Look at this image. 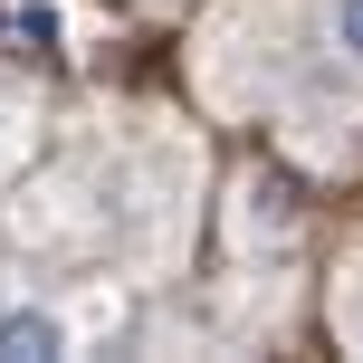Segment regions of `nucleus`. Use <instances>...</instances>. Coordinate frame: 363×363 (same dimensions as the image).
<instances>
[{"label": "nucleus", "instance_id": "nucleus-3", "mask_svg": "<svg viewBox=\"0 0 363 363\" xmlns=\"http://www.w3.org/2000/svg\"><path fill=\"white\" fill-rule=\"evenodd\" d=\"M57 29H67L57 0H19V10H10V38H19V48H57Z\"/></svg>", "mask_w": 363, "mask_h": 363}, {"label": "nucleus", "instance_id": "nucleus-1", "mask_svg": "<svg viewBox=\"0 0 363 363\" xmlns=\"http://www.w3.org/2000/svg\"><path fill=\"white\" fill-rule=\"evenodd\" d=\"M86 345V315L77 306H57V296H0V363H57V354H77Z\"/></svg>", "mask_w": 363, "mask_h": 363}, {"label": "nucleus", "instance_id": "nucleus-5", "mask_svg": "<svg viewBox=\"0 0 363 363\" xmlns=\"http://www.w3.org/2000/svg\"><path fill=\"white\" fill-rule=\"evenodd\" d=\"M354 354H363V306H354Z\"/></svg>", "mask_w": 363, "mask_h": 363}, {"label": "nucleus", "instance_id": "nucleus-4", "mask_svg": "<svg viewBox=\"0 0 363 363\" xmlns=\"http://www.w3.org/2000/svg\"><path fill=\"white\" fill-rule=\"evenodd\" d=\"M325 38H335V57L363 77V0H335V10H325Z\"/></svg>", "mask_w": 363, "mask_h": 363}, {"label": "nucleus", "instance_id": "nucleus-2", "mask_svg": "<svg viewBox=\"0 0 363 363\" xmlns=\"http://www.w3.org/2000/svg\"><path fill=\"white\" fill-rule=\"evenodd\" d=\"M29 134H38V106L10 86V77H0V172H10L19 153H29Z\"/></svg>", "mask_w": 363, "mask_h": 363}]
</instances>
